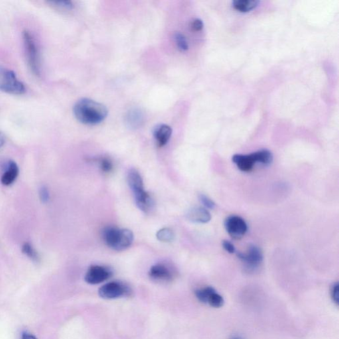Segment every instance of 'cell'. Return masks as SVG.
Returning <instances> with one entry per match:
<instances>
[{
    "mask_svg": "<svg viewBox=\"0 0 339 339\" xmlns=\"http://www.w3.org/2000/svg\"><path fill=\"white\" fill-rule=\"evenodd\" d=\"M199 200L200 202L204 206V208L207 209H213L215 207V203L212 200L210 199L209 197L207 196L204 195V194H200L199 196Z\"/></svg>",
    "mask_w": 339,
    "mask_h": 339,
    "instance_id": "obj_24",
    "label": "cell"
},
{
    "mask_svg": "<svg viewBox=\"0 0 339 339\" xmlns=\"http://www.w3.org/2000/svg\"><path fill=\"white\" fill-rule=\"evenodd\" d=\"M237 257L250 270L257 269L263 261V252L255 245L250 246L245 253H237Z\"/></svg>",
    "mask_w": 339,
    "mask_h": 339,
    "instance_id": "obj_8",
    "label": "cell"
},
{
    "mask_svg": "<svg viewBox=\"0 0 339 339\" xmlns=\"http://www.w3.org/2000/svg\"><path fill=\"white\" fill-rule=\"evenodd\" d=\"M112 271L108 268L100 265H94L89 268L85 275V281L90 284H98L110 278Z\"/></svg>",
    "mask_w": 339,
    "mask_h": 339,
    "instance_id": "obj_10",
    "label": "cell"
},
{
    "mask_svg": "<svg viewBox=\"0 0 339 339\" xmlns=\"http://www.w3.org/2000/svg\"><path fill=\"white\" fill-rule=\"evenodd\" d=\"M174 38L176 46H177L180 51L184 52V51L188 50L189 46H188L187 39H186L184 35L180 33H176L174 35Z\"/></svg>",
    "mask_w": 339,
    "mask_h": 339,
    "instance_id": "obj_22",
    "label": "cell"
},
{
    "mask_svg": "<svg viewBox=\"0 0 339 339\" xmlns=\"http://www.w3.org/2000/svg\"><path fill=\"white\" fill-rule=\"evenodd\" d=\"M256 163H261L263 165H270L273 161L272 153L270 150L263 149L253 152Z\"/></svg>",
    "mask_w": 339,
    "mask_h": 339,
    "instance_id": "obj_19",
    "label": "cell"
},
{
    "mask_svg": "<svg viewBox=\"0 0 339 339\" xmlns=\"http://www.w3.org/2000/svg\"><path fill=\"white\" fill-rule=\"evenodd\" d=\"M172 130L167 125H160L156 127L154 132V137L159 147L166 145L171 137Z\"/></svg>",
    "mask_w": 339,
    "mask_h": 339,
    "instance_id": "obj_14",
    "label": "cell"
},
{
    "mask_svg": "<svg viewBox=\"0 0 339 339\" xmlns=\"http://www.w3.org/2000/svg\"><path fill=\"white\" fill-rule=\"evenodd\" d=\"M225 227L228 234L234 239L243 237L248 231L247 223L243 218L237 215H231L225 221Z\"/></svg>",
    "mask_w": 339,
    "mask_h": 339,
    "instance_id": "obj_6",
    "label": "cell"
},
{
    "mask_svg": "<svg viewBox=\"0 0 339 339\" xmlns=\"http://www.w3.org/2000/svg\"><path fill=\"white\" fill-rule=\"evenodd\" d=\"M130 287L121 281H110L102 285L99 289V295L102 298L113 299L120 298L130 294Z\"/></svg>",
    "mask_w": 339,
    "mask_h": 339,
    "instance_id": "obj_5",
    "label": "cell"
},
{
    "mask_svg": "<svg viewBox=\"0 0 339 339\" xmlns=\"http://www.w3.org/2000/svg\"><path fill=\"white\" fill-rule=\"evenodd\" d=\"M233 339H242L241 338H239V337H237V338H234Z\"/></svg>",
    "mask_w": 339,
    "mask_h": 339,
    "instance_id": "obj_32",
    "label": "cell"
},
{
    "mask_svg": "<svg viewBox=\"0 0 339 339\" xmlns=\"http://www.w3.org/2000/svg\"><path fill=\"white\" fill-rule=\"evenodd\" d=\"M0 90L7 94L21 95L25 92V87L12 70L0 68Z\"/></svg>",
    "mask_w": 339,
    "mask_h": 339,
    "instance_id": "obj_3",
    "label": "cell"
},
{
    "mask_svg": "<svg viewBox=\"0 0 339 339\" xmlns=\"http://www.w3.org/2000/svg\"><path fill=\"white\" fill-rule=\"evenodd\" d=\"M21 339H37L34 335L30 334L29 333H23L22 336H21Z\"/></svg>",
    "mask_w": 339,
    "mask_h": 339,
    "instance_id": "obj_30",
    "label": "cell"
},
{
    "mask_svg": "<svg viewBox=\"0 0 339 339\" xmlns=\"http://www.w3.org/2000/svg\"><path fill=\"white\" fill-rule=\"evenodd\" d=\"M233 163L243 172H249L253 169L256 163L253 153L250 154H235L232 158Z\"/></svg>",
    "mask_w": 339,
    "mask_h": 339,
    "instance_id": "obj_12",
    "label": "cell"
},
{
    "mask_svg": "<svg viewBox=\"0 0 339 339\" xmlns=\"http://www.w3.org/2000/svg\"><path fill=\"white\" fill-rule=\"evenodd\" d=\"M100 166V169L104 173H110L114 169V164L108 157H101L96 160Z\"/></svg>",
    "mask_w": 339,
    "mask_h": 339,
    "instance_id": "obj_21",
    "label": "cell"
},
{
    "mask_svg": "<svg viewBox=\"0 0 339 339\" xmlns=\"http://www.w3.org/2000/svg\"><path fill=\"white\" fill-rule=\"evenodd\" d=\"M39 197H40V200L43 203H46L49 202L50 194H49V190L45 186L41 188L40 191H39Z\"/></svg>",
    "mask_w": 339,
    "mask_h": 339,
    "instance_id": "obj_26",
    "label": "cell"
},
{
    "mask_svg": "<svg viewBox=\"0 0 339 339\" xmlns=\"http://www.w3.org/2000/svg\"><path fill=\"white\" fill-rule=\"evenodd\" d=\"M19 174V168L14 161H9L6 170L1 176V184L4 186H10L17 179Z\"/></svg>",
    "mask_w": 339,
    "mask_h": 339,
    "instance_id": "obj_15",
    "label": "cell"
},
{
    "mask_svg": "<svg viewBox=\"0 0 339 339\" xmlns=\"http://www.w3.org/2000/svg\"><path fill=\"white\" fill-rule=\"evenodd\" d=\"M222 246H223V249L225 250L227 253L230 254H233L235 252V247L233 244L227 240H225L222 242Z\"/></svg>",
    "mask_w": 339,
    "mask_h": 339,
    "instance_id": "obj_27",
    "label": "cell"
},
{
    "mask_svg": "<svg viewBox=\"0 0 339 339\" xmlns=\"http://www.w3.org/2000/svg\"><path fill=\"white\" fill-rule=\"evenodd\" d=\"M136 206L144 213H149L154 208V201L152 196L147 192H144L141 195L135 197Z\"/></svg>",
    "mask_w": 339,
    "mask_h": 339,
    "instance_id": "obj_16",
    "label": "cell"
},
{
    "mask_svg": "<svg viewBox=\"0 0 339 339\" xmlns=\"http://www.w3.org/2000/svg\"><path fill=\"white\" fill-rule=\"evenodd\" d=\"M156 238L158 241L163 242V243H169L173 241L174 233L170 228H162L156 233Z\"/></svg>",
    "mask_w": 339,
    "mask_h": 339,
    "instance_id": "obj_20",
    "label": "cell"
},
{
    "mask_svg": "<svg viewBox=\"0 0 339 339\" xmlns=\"http://www.w3.org/2000/svg\"><path fill=\"white\" fill-rule=\"evenodd\" d=\"M195 295L200 302L207 303L210 306L219 308L224 305V299L213 287L207 286L198 289Z\"/></svg>",
    "mask_w": 339,
    "mask_h": 339,
    "instance_id": "obj_7",
    "label": "cell"
},
{
    "mask_svg": "<svg viewBox=\"0 0 339 339\" xmlns=\"http://www.w3.org/2000/svg\"><path fill=\"white\" fill-rule=\"evenodd\" d=\"M144 116L141 111L134 109L129 112L126 116V122L132 128H136L143 123Z\"/></svg>",
    "mask_w": 339,
    "mask_h": 339,
    "instance_id": "obj_18",
    "label": "cell"
},
{
    "mask_svg": "<svg viewBox=\"0 0 339 339\" xmlns=\"http://www.w3.org/2000/svg\"><path fill=\"white\" fill-rule=\"evenodd\" d=\"M21 250H22L23 253L27 256L29 259H31L34 261H39V257L38 253L35 251V249L33 247V246L31 245V244L25 243L24 245H23L22 249Z\"/></svg>",
    "mask_w": 339,
    "mask_h": 339,
    "instance_id": "obj_23",
    "label": "cell"
},
{
    "mask_svg": "<svg viewBox=\"0 0 339 339\" xmlns=\"http://www.w3.org/2000/svg\"><path fill=\"white\" fill-rule=\"evenodd\" d=\"M192 28L194 31H200L203 28V23L201 19H196L192 23Z\"/></svg>",
    "mask_w": 339,
    "mask_h": 339,
    "instance_id": "obj_28",
    "label": "cell"
},
{
    "mask_svg": "<svg viewBox=\"0 0 339 339\" xmlns=\"http://www.w3.org/2000/svg\"><path fill=\"white\" fill-rule=\"evenodd\" d=\"M52 3H54V4H57L58 6L65 7V8L67 9H71L73 7L72 2L68 1H53Z\"/></svg>",
    "mask_w": 339,
    "mask_h": 339,
    "instance_id": "obj_29",
    "label": "cell"
},
{
    "mask_svg": "<svg viewBox=\"0 0 339 339\" xmlns=\"http://www.w3.org/2000/svg\"><path fill=\"white\" fill-rule=\"evenodd\" d=\"M149 277L156 281H170L176 277V271L171 266L164 263H158L150 268Z\"/></svg>",
    "mask_w": 339,
    "mask_h": 339,
    "instance_id": "obj_9",
    "label": "cell"
},
{
    "mask_svg": "<svg viewBox=\"0 0 339 339\" xmlns=\"http://www.w3.org/2000/svg\"><path fill=\"white\" fill-rule=\"evenodd\" d=\"M102 237L108 247L117 251L128 249L132 245L134 239V233L131 230L120 229L113 226L103 229Z\"/></svg>",
    "mask_w": 339,
    "mask_h": 339,
    "instance_id": "obj_2",
    "label": "cell"
},
{
    "mask_svg": "<svg viewBox=\"0 0 339 339\" xmlns=\"http://www.w3.org/2000/svg\"><path fill=\"white\" fill-rule=\"evenodd\" d=\"M5 143V137L4 136H3V134H1V133H0V149H1V147L3 146V144Z\"/></svg>",
    "mask_w": 339,
    "mask_h": 339,
    "instance_id": "obj_31",
    "label": "cell"
},
{
    "mask_svg": "<svg viewBox=\"0 0 339 339\" xmlns=\"http://www.w3.org/2000/svg\"><path fill=\"white\" fill-rule=\"evenodd\" d=\"M259 4L257 0H235L232 2L234 9L241 13H247L255 9Z\"/></svg>",
    "mask_w": 339,
    "mask_h": 339,
    "instance_id": "obj_17",
    "label": "cell"
},
{
    "mask_svg": "<svg viewBox=\"0 0 339 339\" xmlns=\"http://www.w3.org/2000/svg\"><path fill=\"white\" fill-rule=\"evenodd\" d=\"M128 183L134 197L144 193L143 181L139 172L136 169H131L128 174Z\"/></svg>",
    "mask_w": 339,
    "mask_h": 339,
    "instance_id": "obj_11",
    "label": "cell"
},
{
    "mask_svg": "<svg viewBox=\"0 0 339 339\" xmlns=\"http://www.w3.org/2000/svg\"><path fill=\"white\" fill-rule=\"evenodd\" d=\"M188 219L196 223H207L211 219L209 210L202 207L192 208L187 213Z\"/></svg>",
    "mask_w": 339,
    "mask_h": 339,
    "instance_id": "obj_13",
    "label": "cell"
},
{
    "mask_svg": "<svg viewBox=\"0 0 339 339\" xmlns=\"http://www.w3.org/2000/svg\"><path fill=\"white\" fill-rule=\"evenodd\" d=\"M25 52L29 67L35 74L39 75L40 72V62H39V53L35 39L29 31L23 32Z\"/></svg>",
    "mask_w": 339,
    "mask_h": 339,
    "instance_id": "obj_4",
    "label": "cell"
},
{
    "mask_svg": "<svg viewBox=\"0 0 339 339\" xmlns=\"http://www.w3.org/2000/svg\"><path fill=\"white\" fill-rule=\"evenodd\" d=\"M331 296L333 302L337 305L339 303V284L338 282L335 283L331 289Z\"/></svg>",
    "mask_w": 339,
    "mask_h": 339,
    "instance_id": "obj_25",
    "label": "cell"
},
{
    "mask_svg": "<svg viewBox=\"0 0 339 339\" xmlns=\"http://www.w3.org/2000/svg\"><path fill=\"white\" fill-rule=\"evenodd\" d=\"M74 114L79 122L94 126L104 121L108 116V111L106 107L100 103L84 98L75 104Z\"/></svg>",
    "mask_w": 339,
    "mask_h": 339,
    "instance_id": "obj_1",
    "label": "cell"
}]
</instances>
